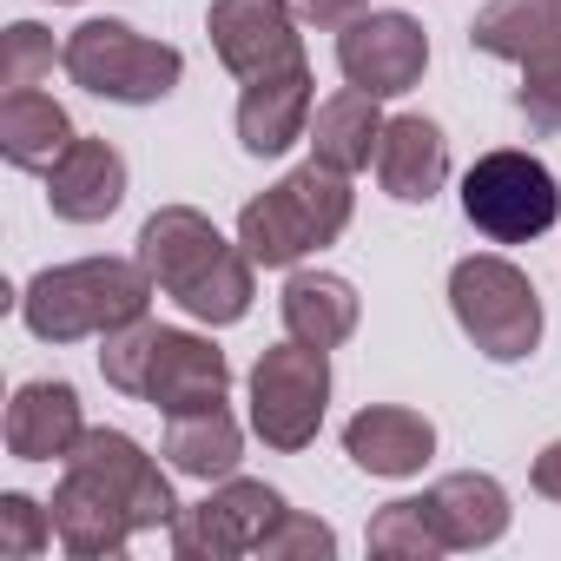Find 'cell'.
I'll return each mask as SVG.
<instances>
[{
	"mask_svg": "<svg viewBox=\"0 0 561 561\" xmlns=\"http://www.w3.org/2000/svg\"><path fill=\"white\" fill-rule=\"evenodd\" d=\"M337 67L357 93L397 100L423 80L430 67V34L410 14H357L351 27H337Z\"/></svg>",
	"mask_w": 561,
	"mask_h": 561,
	"instance_id": "11",
	"label": "cell"
},
{
	"mask_svg": "<svg viewBox=\"0 0 561 561\" xmlns=\"http://www.w3.org/2000/svg\"><path fill=\"white\" fill-rule=\"evenodd\" d=\"M515 113L528 119V133H561V41L541 47L535 60H522V87H515Z\"/></svg>",
	"mask_w": 561,
	"mask_h": 561,
	"instance_id": "25",
	"label": "cell"
},
{
	"mask_svg": "<svg viewBox=\"0 0 561 561\" xmlns=\"http://www.w3.org/2000/svg\"><path fill=\"white\" fill-rule=\"evenodd\" d=\"M139 264L198 324H238L251 311V257H244V244H231L192 205H159L139 225Z\"/></svg>",
	"mask_w": 561,
	"mask_h": 561,
	"instance_id": "2",
	"label": "cell"
},
{
	"mask_svg": "<svg viewBox=\"0 0 561 561\" xmlns=\"http://www.w3.org/2000/svg\"><path fill=\"white\" fill-rule=\"evenodd\" d=\"M344 456L364 469V476H416L430 456H436V430L430 416L416 410H397V403H370L344 423Z\"/></svg>",
	"mask_w": 561,
	"mask_h": 561,
	"instance_id": "17",
	"label": "cell"
},
{
	"mask_svg": "<svg viewBox=\"0 0 561 561\" xmlns=\"http://www.w3.org/2000/svg\"><path fill=\"white\" fill-rule=\"evenodd\" d=\"M126 198V159L106 139H73L47 172V205L67 225H100Z\"/></svg>",
	"mask_w": 561,
	"mask_h": 561,
	"instance_id": "15",
	"label": "cell"
},
{
	"mask_svg": "<svg viewBox=\"0 0 561 561\" xmlns=\"http://www.w3.org/2000/svg\"><path fill=\"white\" fill-rule=\"evenodd\" d=\"M377 179H383L390 198H403V205H430V198L443 192V179H449V139H443V126L423 119V113H397V119H383V139H377Z\"/></svg>",
	"mask_w": 561,
	"mask_h": 561,
	"instance_id": "16",
	"label": "cell"
},
{
	"mask_svg": "<svg viewBox=\"0 0 561 561\" xmlns=\"http://www.w3.org/2000/svg\"><path fill=\"white\" fill-rule=\"evenodd\" d=\"M351 172L311 159L298 172H285L271 192H257L244 211H238V244L251 264L264 271H285L298 257H311L318 244H331L344 225H351Z\"/></svg>",
	"mask_w": 561,
	"mask_h": 561,
	"instance_id": "5",
	"label": "cell"
},
{
	"mask_svg": "<svg viewBox=\"0 0 561 561\" xmlns=\"http://www.w3.org/2000/svg\"><path fill=\"white\" fill-rule=\"evenodd\" d=\"M60 67L73 87H87L93 100H119V106H152L179 87L185 73V54L165 47V41H146L133 34L126 21H87L67 34L60 47Z\"/></svg>",
	"mask_w": 561,
	"mask_h": 561,
	"instance_id": "7",
	"label": "cell"
},
{
	"mask_svg": "<svg viewBox=\"0 0 561 561\" xmlns=\"http://www.w3.org/2000/svg\"><path fill=\"white\" fill-rule=\"evenodd\" d=\"M285 331L311 351H337L357 331V291L337 271H291L285 285Z\"/></svg>",
	"mask_w": 561,
	"mask_h": 561,
	"instance_id": "19",
	"label": "cell"
},
{
	"mask_svg": "<svg viewBox=\"0 0 561 561\" xmlns=\"http://www.w3.org/2000/svg\"><path fill=\"white\" fill-rule=\"evenodd\" d=\"M179 502L159 462L126 436V430H87L67 456V476L54 489V535L67 554L100 561L126 554L139 528H172Z\"/></svg>",
	"mask_w": 561,
	"mask_h": 561,
	"instance_id": "1",
	"label": "cell"
},
{
	"mask_svg": "<svg viewBox=\"0 0 561 561\" xmlns=\"http://www.w3.org/2000/svg\"><path fill=\"white\" fill-rule=\"evenodd\" d=\"M152 271L126 264V257H80V264H54L21 291V318L41 344H80V337H106L119 324H139L152 305Z\"/></svg>",
	"mask_w": 561,
	"mask_h": 561,
	"instance_id": "4",
	"label": "cell"
},
{
	"mask_svg": "<svg viewBox=\"0 0 561 561\" xmlns=\"http://www.w3.org/2000/svg\"><path fill=\"white\" fill-rule=\"evenodd\" d=\"M238 456H244V430H238V416H231L225 403H211V410H185V416L165 423V462H172L179 476L225 482V476L238 469Z\"/></svg>",
	"mask_w": 561,
	"mask_h": 561,
	"instance_id": "22",
	"label": "cell"
},
{
	"mask_svg": "<svg viewBox=\"0 0 561 561\" xmlns=\"http://www.w3.org/2000/svg\"><path fill=\"white\" fill-rule=\"evenodd\" d=\"M462 218L489 244H528L561 218V185L535 152H482L462 172Z\"/></svg>",
	"mask_w": 561,
	"mask_h": 561,
	"instance_id": "8",
	"label": "cell"
},
{
	"mask_svg": "<svg viewBox=\"0 0 561 561\" xmlns=\"http://www.w3.org/2000/svg\"><path fill=\"white\" fill-rule=\"evenodd\" d=\"M370 554H403V561H436V554H443V541H436V528L423 522L416 495L383 502V508L370 515Z\"/></svg>",
	"mask_w": 561,
	"mask_h": 561,
	"instance_id": "24",
	"label": "cell"
},
{
	"mask_svg": "<svg viewBox=\"0 0 561 561\" xmlns=\"http://www.w3.org/2000/svg\"><path fill=\"white\" fill-rule=\"evenodd\" d=\"M100 377L119 390V397H139L165 416H185V410H211L225 403L231 390V364L225 351H211V337H192V331H165V324H119L100 337Z\"/></svg>",
	"mask_w": 561,
	"mask_h": 561,
	"instance_id": "3",
	"label": "cell"
},
{
	"mask_svg": "<svg viewBox=\"0 0 561 561\" xmlns=\"http://www.w3.org/2000/svg\"><path fill=\"white\" fill-rule=\"evenodd\" d=\"M54 73V34L41 21H14L8 34H0V87L8 93H27Z\"/></svg>",
	"mask_w": 561,
	"mask_h": 561,
	"instance_id": "26",
	"label": "cell"
},
{
	"mask_svg": "<svg viewBox=\"0 0 561 561\" xmlns=\"http://www.w3.org/2000/svg\"><path fill=\"white\" fill-rule=\"evenodd\" d=\"M377 139H383V113H377V93H331L318 113H311V159L337 165V172H364L377 159Z\"/></svg>",
	"mask_w": 561,
	"mask_h": 561,
	"instance_id": "21",
	"label": "cell"
},
{
	"mask_svg": "<svg viewBox=\"0 0 561 561\" xmlns=\"http://www.w3.org/2000/svg\"><path fill=\"white\" fill-rule=\"evenodd\" d=\"M528 482H535V495H548V502H561V443H548V449L535 456V469H528Z\"/></svg>",
	"mask_w": 561,
	"mask_h": 561,
	"instance_id": "30",
	"label": "cell"
},
{
	"mask_svg": "<svg viewBox=\"0 0 561 561\" xmlns=\"http://www.w3.org/2000/svg\"><path fill=\"white\" fill-rule=\"evenodd\" d=\"M311 106H318L311 60L244 80V93H238V146H244L251 159H277V152H291L298 139H311Z\"/></svg>",
	"mask_w": 561,
	"mask_h": 561,
	"instance_id": "13",
	"label": "cell"
},
{
	"mask_svg": "<svg viewBox=\"0 0 561 561\" xmlns=\"http://www.w3.org/2000/svg\"><path fill=\"white\" fill-rule=\"evenodd\" d=\"M87 436L73 383H21L8 403V456L21 462H67Z\"/></svg>",
	"mask_w": 561,
	"mask_h": 561,
	"instance_id": "18",
	"label": "cell"
},
{
	"mask_svg": "<svg viewBox=\"0 0 561 561\" xmlns=\"http://www.w3.org/2000/svg\"><path fill=\"white\" fill-rule=\"evenodd\" d=\"M318 554H337V535H331V522L298 515V508L277 515V528H271L264 548H257V561H318Z\"/></svg>",
	"mask_w": 561,
	"mask_h": 561,
	"instance_id": "28",
	"label": "cell"
},
{
	"mask_svg": "<svg viewBox=\"0 0 561 561\" xmlns=\"http://www.w3.org/2000/svg\"><path fill=\"white\" fill-rule=\"evenodd\" d=\"M291 14H298L305 27L331 34V27H351V21L364 14V0H291Z\"/></svg>",
	"mask_w": 561,
	"mask_h": 561,
	"instance_id": "29",
	"label": "cell"
},
{
	"mask_svg": "<svg viewBox=\"0 0 561 561\" xmlns=\"http://www.w3.org/2000/svg\"><path fill=\"white\" fill-rule=\"evenodd\" d=\"M416 508H423V522L436 528L443 554L489 548V541H502V535H508V489H502L495 476H476V469L443 476L436 489H423V495H416Z\"/></svg>",
	"mask_w": 561,
	"mask_h": 561,
	"instance_id": "14",
	"label": "cell"
},
{
	"mask_svg": "<svg viewBox=\"0 0 561 561\" xmlns=\"http://www.w3.org/2000/svg\"><path fill=\"white\" fill-rule=\"evenodd\" d=\"M205 34H211V54L238 80H257V73H277V67L305 60L291 0H211Z\"/></svg>",
	"mask_w": 561,
	"mask_h": 561,
	"instance_id": "12",
	"label": "cell"
},
{
	"mask_svg": "<svg viewBox=\"0 0 561 561\" xmlns=\"http://www.w3.org/2000/svg\"><path fill=\"white\" fill-rule=\"evenodd\" d=\"M324 403H331V357L311 344H277L251 364V430L264 436V449H311L324 430Z\"/></svg>",
	"mask_w": 561,
	"mask_h": 561,
	"instance_id": "9",
	"label": "cell"
},
{
	"mask_svg": "<svg viewBox=\"0 0 561 561\" xmlns=\"http://www.w3.org/2000/svg\"><path fill=\"white\" fill-rule=\"evenodd\" d=\"M285 515V495L251 476H225L205 502L172 515V554L179 561H231V554H257L264 535Z\"/></svg>",
	"mask_w": 561,
	"mask_h": 561,
	"instance_id": "10",
	"label": "cell"
},
{
	"mask_svg": "<svg viewBox=\"0 0 561 561\" xmlns=\"http://www.w3.org/2000/svg\"><path fill=\"white\" fill-rule=\"evenodd\" d=\"M80 133H73V119H67V106L60 100H47V93H8L0 100V152H8L21 172H54V159L73 146Z\"/></svg>",
	"mask_w": 561,
	"mask_h": 561,
	"instance_id": "20",
	"label": "cell"
},
{
	"mask_svg": "<svg viewBox=\"0 0 561 561\" xmlns=\"http://www.w3.org/2000/svg\"><path fill=\"white\" fill-rule=\"evenodd\" d=\"M561 41V0H489L469 21V47L495 60H535L541 47Z\"/></svg>",
	"mask_w": 561,
	"mask_h": 561,
	"instance_id": "23",
	"label": "cell"
},
{
	"mask_svg": "<svg viewBox=\"0 0 561 561\" xmlns=\"http://www.w3.org/2000/svg\"><path fill=\"white\" fill-rule=\"evenodd\" d=\"M449 311L489 364H522L541 344V298L528 285V271L495 251L462 257L449 271Z\"/></svg>",
	"mask_w": 561,
	"mask_h": 561,
	"instance_id": "6",
	"label": "cell"
},
{
	"mask_svg": "<svg viewBox=\"0 0 561 561\" xmlns=\"http://www.w3.org/2000/svg\"><path fill=\"white\" fill-rule=\"evenodd\" d=\"M47 541H60L54 535V508H41L21 489L0 495V554H8V561H34V554H47Z\"/></svg>",
	"mask_w": 561,
	"mask_h": 561,
	"instance_id": "27",
	"label": "cell"
}]
</instances>
